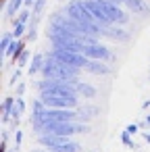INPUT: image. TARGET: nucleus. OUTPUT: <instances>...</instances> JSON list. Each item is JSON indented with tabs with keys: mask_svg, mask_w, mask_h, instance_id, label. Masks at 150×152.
Here are the masks:
<instances>
[{
	"mask_svg": "<svg viewBox=\"0 0 150 152\" xmlns=\"http://www.w3.org/2000/svg\"><path fill=\"white\" fill-rule=\"evenodd\" d=\"M79 88L83 90V94H86V96H94V90H92V88H88V86H79Z\"/></svg>",
	"mask_w": 150,
	"mask_h": 152,
	"instance_id": "nucleus-6",
	"label": "nucleus"
},
{
	"mask_svg": "<svg viewBox=\"0 0 150 152\" xmlns=\"http://www.w3.org/2000/svg\"><path fill=\"white\" fill-rule=\"evenodd\" d=\"M86 54L88 56H94V58H104V61L108 58V52L104 48H94V46L92 48H86Z\"/></svg>",
	"mask_w": 150,
	"mask_h": 152,
	"instance_id": "nucleus-4",
	"label": "nucleus"
},
{
	"mask_svg": "<svg viewBox=\"0 0 150 152\" xmlns=\"http://www.w3.org/2000/svg\"><path fill=\"white\" fill-rule=\"evenodd\" d=\"M59 63H63V65H77V67L88 65L81 56H77V54H69V52H61V54H59Z\"/></svg>",
	"mask_w": 150,
	"mask_h": 152,
	"instance_id": "nucleus-2",
	"label": "nucleus"
},
{
	"mask_svg": "<svg viewBox=\"0 0 150 152\" xmlns=\"http://www.w3.org/2000/svg\"><path fill=\"white\" fill-rule=\"evenodd\" d=\"M42 100L46 104H52V106H73L75 100L69 98V96H54V94H44Z\"/></svg>",
	"mask_w": 150,
	"mask_h": 152,
	"instance_id": "nucleus-1",
	"label": "nucleus"
},
{
	"mask_svg": "<svg viewBox=\"0 0 150 152\" xmlns=\"http://www.w3.org/2000/svg\"><path fill=\"white\" fill-rule=\"evenodd\" d=\"M44 117H46V119H65V121L73 119L71 113H44Z\"/></svg>",
	"mask_w": 150,
	"mask_h": 152,
	"instance_id": "nucleus-5",
	"label": "nucleus"
},
{
	"mask_svg": "<svg viewBox=\"0 0 150 152\" xmlns=\"http://www.w3.org/2000/svg\"><path fill=\"white\" fill-rule=\"evenodd\" d=\"M44 73H46V75H50V77H69V75H71V71H69V69H65V67H59V65H54V63L46 65Z\"/></svg>",
	"mask_w": 150,
	"mask_h": 152,
	"instance_id": "nucleus-3",
	"label": "nucleus"
}]
</instances>
